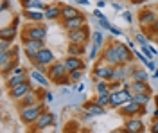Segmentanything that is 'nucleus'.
Segmentation results:
<instances>
[{
	"label": "nucleus",
	"mask_w": 158,
	"mask_h": 133,
	"mask_svg": "<svg viewBox=\"0 0 158 133\" xmlns=\"http://www.w3.org/2000/svg\"><path fill=\"white\" fill-rule=\"evenodd\" d=\"M133 99V92L129 88H124V90H117V92H110V106L117 108V106H122L124 102H128Z\"/></svg>",
	"instance_id": "nucleus-2"
},
{
	"label": "nucleus",
	"mask_w": 158,
	"mask_h": 133,
	"mask_svg": "<svg viewBox=\"0 0 158 133\" xmlns=\"http://www.w3.org/2000/svg\"><path fill=\"white\" fill-rule=\"evenodd\" d=\"M153 117H155V119H158V108H155V112H153Z\"/></svg>",
	"instance_id": "nucleus-50"
},
{
	"label": "nucleus",
	"mask_w": 158,
	"mask_h": 133,
	"mask_svg": "<svg viewBox=\"0 0 158 133\" xmlns=\"http://www.w3.org/2000/svg\"><path fill=\"white\" fill-rule=\"evenodd\" d=\"M140 49H142V54H144V56H148L149 60H153V58L156 56L155 52L151 51V45H148V43H144V45H140Z\"/></svg>",
	"instance_id": "nucleus-33"
},
{
	"label": "nucleus",
	"mask_w": 158,
	"mask_h": 133,
	"mask_svg": "<svg viewBox=\"0 0 158 133\" xmlns=\"http://www.w3.org/2000/svg\"><path fill=\"white\" fill-rule=\"evenodd\" d=\"M83 77V69H77V70L70 72V81H79Z\"/></svg>",
	"instance_id": "nucleus-34"
},
{
	"label": "nucleus",
	"mask_w": 158,
	"mask_h": 133,
	"mask_svg": "<svg viewBox=\"0 0 158 133\" xmlns=\"http://www.w3.org/2000/svg\"><path fill=\"white\" fill-rule=\"evenodd\" d=\"M104 4H106V2H104V0H99V2H97V7H102V6H104Z\"/></svg>",
	"instance_id": "nucleus-49"
},
{
	"label": "nucleus",
	"mask_w": 158,
	"mask_h": 133,
	"mask_svg": "<svg viewBox=\"0 0 158 133\" xmlns=\"http://www.w3.org/2000/svg\"><path fill=\"white\" fill-rule=\"evenodd\" d=\"M83 47H85V45H77V43H70L69 52L72 54V56H79V54L83 52Z\"/></svg>",
	"instance_id": "nucleus-32"
},
{
	"label": "nucleus",
	"mask_w": 158,
	"mask_h": 133,
	"mask_svg": "<svg viewBox=\"0 0 158 133\" xmlns=\"http://www.w3.org/2000/svg\"><path fill=\"white\" fill-rule=\"evenodd\" d=\"M142 130H144V124H142L140 119H131V121L126 123V131L138 133V131H142Z\"/></svg>",
	"instance_id": "nucleus-20"
},
{
	"label": "nucleus",
	"mask_w": 158,
	"mask_h": 133,
	"mask_svg": "<svg viewBox=\"0 0 158 133\" xmlns=\"http://www.w3.org/2000/svg\"><path fill=\"white\" fill-rule=\"evenodd\" d=\"M56 123V113L52 112H43L41 115L38 117V121H36V130H45V128H49V126H54Z\"/></svg>",
	"instance_id": "nucleus-6"
},
{
	"label": "nucleus",
	"mask_w": 158,
	"mask_h": 133,
	"mask_svg": "<svg viewBox=\"0 0 158 133\" xmlns=\"http://www.w3.org/2000/svg\"><path fill=\"white\" fill-rule=\"evenodd\" d=\"M76 2H77V0H76Z\"/></svg>",
	"instance_id": "nucleus-55"
},
{
	"label": "nucleus",
	"mask_w": 158,
	"mask_h": 133,
	"mask_svg": "<svg viewBox=\"0 0 158 133\" xmlns=\"http://www.w3.org/2000/svg\"><path fill=\"white\" fill-rule=\"evenodd\" d=\"M97 52H99V45H95V43H94V45H92V49H90L88 58H90V60H95V58H97Z\"/></svg>",
	"instance_id": "nucleus-36"
},
{
	"label": "nucleus",
	"mask_w": 158,
	"mask_h": 133,
	"mask_svg": "<svg viewBox=\"0 0 158 133\" xmlns=\"http://www.w3.org/2000/svg\"><path fill=\"white\" fill-rule=\"evenodd\" d=\"M153 27H155V31L158 32V20H156V23H155V25H153Z\"/></svg>",
	"instance_id": "nucleus-52"
},
{
	"label": "nucleus",
	"mask_w": 158,
	"mask_h": 133,
	"mask_svg": "<svg viewBox=\"0 0 158 133\" xmlns=\"http://www.w3.org/2000/svg\"><path fill=\"white\" fill-rule=\"evenodd\" d=\"M23 81H27V76L25 74H18V76H11L9 79H7V85H9V88H11V86H16V85H20V83H23Z\"/></svg>",
	"instance_id": "nucleus-27"
},
{
	"label": "nucleus",
	"mask_w": 158,
	"mask_h": 133,
	"mask_svg": "<svg viewBox=\"0 0 158 133\" xmlns=\"http://www.w3.org/2000/svg\"><path fill=\"white\" fill-rule=\"evenodd\" d=\"M133 101H137L138 104L146 106L149 102V94H133Z\"/></svg>",
	"instance_id": "nucleus-29"
},
{
	"label": "nucleus",
	"mask_w": 158,
	"mask_h": 133,
	"mask_svg": "<svg viewBox=\"0 0 158 133\" xmlns=\"http://www.w3.org/2000/svg\"><path fill=\"white\" fill-rule=\"evenodd\" d=\"M9 45H13V41H9V40H2V41H0V51H2V52H6Z\"/></svg>",
	"instance_id": "nucleus-38"
},
{
	"label": "nucleus",
	"mask_w": 158,
	"mask_h": 133,
	"mask_svg": "<svg viewBox=\"0 0 158 133\" xmlns=\"http://www.w3.org/2000/svg\"><path fill=\"white\" fill-rule=\"evenodd\" d=\"M99 25L104 27V29H110V22L106 20V18H101V20H99Z\"/></svg>",
	"instance_id": "nucleus-40"
},
{
	"label": "nucleus",
	"mask_w": 158,
	"mask_h": 133,
	"mask_svg": "<svg viewBox=\"0 0 158 133\" xmlns=\"http://www.w3.org/2000/svg\"><path fill=\"white\" fill-rule=\"evenodd\" d=\"M85 112L88 117H94V115H102L104 113V106H101L99 102H94V104H86Z\"/></svg>",
	"instance_id": "nucleus-18"
},
{
	"label": "nucleus",
	"mask_w": 158,
	"mask_h": 133,
	"mask_svg": "<svg viewBox=\"0 0 158 133\" xmlns=\"http://www.w3.org/2000/svg\"><path fill=\"white\" fill-rule=\"evenodd\" d=\"M133 81H148V72L142 69H135L133 72Z\"/></svg>",
	"instance_id": "nucleus-28"
},
{
	"label": "nucleus",
	"mask_w": 158,
	"mask_h": 133,
	"mask_svg": "<svg viewBox=\"0 0 158 133\" xmlns=\"http://www.w3.org/2000/svg\"><path fill=\"white\" fill-rule=\"evenodd\" d=\"M65 65H67V69H69V72H72V70H77V69H83V61L79 60L77 56H69V58L65 60Z\"/></svg>",
	"instance_id": "nucleus-17"
},
{
	"label": "nucleus",
	"mask_w": 158,
	"mask_h": 133,
	"mask_svg": "<svg viewBox=\"0 0 158 133\" xmlns=\"http://www.w3.org/2000/svg\"><path fill=\"white\" fill-rule=\"evenodd\" d=\"M156 104H158V95H156Z\"/></svg>",
	"instance_id": "nucleus-53"
},
{
	"label": "nucleus",
	"mask_w": 158,
	"mask_h": 133,
	"mask_svg": "<svg viewBox=\"0 0 158 133\" xmlns=\"http://www.w3.org/2000/svg\"><path fill=\"white\" fill-rule=\"evenodd\" d=\"M63 23H65V29H69V31H77V29L86 27V25H85L86 20H85V16H81V15L74 16V18H69V20H65Z\"/></svg>",
	"instance_id": "nucleus-10"
},
{
	"label": "nucleus",
	"mask_w": 158,
	"mask_h": 133,
	"mask_svg": "<svg viewBox=\"0 0 158 133\" xmlns=\"http://www.w3.org/2000/svg\"><path fill=\"white\" fill-rule=\"evenodd\" d=\"M7 2H11V0H7Z\"/></svg>",
	"instance_id": "nucleus-54"
},
{
	"label": "nucleus",
	"mask_w": 158,
	"mask_h": 133,
	"mask_svg": "<svg viewBox=\"0 0 158 133\" xmlns=\"http://www.w3.org/2000/svg\"><path fill=\"white\" fill-rule=\"evenodd\" d=\"M151 131H153V133H158V119H155V124H153Z\"/></svg>",
	"instance_id": "nucleus-46"
},
{
	"label": "nucleus",
	"mask_w": 158,
	"mask_h": 133,
	"mask_svg": "<svg viewBox=\"0 0 158 133\" xmlns=\"http://www.w3.org/2000/svg\"><path fill=\"white\" fill-rule=\"evenodd\" d=\"M41 104H31V106H23L22 112H20V117L25 124H32L38 121V117L41 115Z\"/></svg>",
	"instance_id": "nucleus-1"
},
{
	"label": "nucleus",
	"mask_w": 158,
	"mask_h": 133,
	"mask_svg": "<svg viewBox=\"0 0 158 133\" xmlns=\"http://www.w3.org/2000/svg\"><path fill=\"white\" fill-rule=\"evenodd\" d=\"M113 67L111 65H106V67H97L95 69V77H99V79H108V81H111V77H113Z\"/></svg>",
	"instance_id": "nucleus-13"
},
{
	"label": "nucleus",
	"mask_w": 158,
	"mask_h": 133,
	"mask_svg": "<svg viewBox=\"0 0 158 133\" xmlns=\"http://www.w3.org/2000/svg\"><path fill=\"white\" fill-rule=\"evenodd\" d=\"M129 90L133 94H149V86L146 85V81H133Z\"/></svg>",
	"instance_id": "nucleus-21"
},
{
	"label": "nucleus",
	"mask_w": 158,
	"mask_h": 133,
	"mask_svg": "<svg viewBox=\"0 0 158 133\" xmlns=\"http://www.w3.org/2000/svg\"><path fill=\"white\" fill-rule=\"evenodd\" d=\"M122 18L128 22V23H129L131 20H133V16H131V13H129V11H124V13H122Z\"/></svg>",
	"instance_id": "nucleus-41"
},
{
	"label": "nucleus",
	"mask_w": 158,
	"mask_h": 133,
	"mask_svg": "<svg viewBox=\"0 0 158 133\" xmlns=\"http://www.w3.org/2000/svg\"><path fill=\"white\" fill-rule=\"evenodd\" d=\"M67 74H70V72H69V69H67L65 61H63V63H56V65H52V67L49 69V79H50V81L69 83V79H67Z\"/></svg>",
	"instance_id": "nucleus-3"
},
{
	"label": "nucleus",
	"mask_w": 158,
	"mask_h": 133,
	"mask_svg": "<svg viewBox=\"0 0 158 133\" xmlns=\"http://www.w3.org/2000/svg\"><path fill=\"white\" fill-rule=\"evenodd\" d=\"M79 11L76 7H70V6H65L63 9H61V16H63V20H69V18H74V16H77Z\"/></svg>",
	"instance_id": "nucleus-26"
},
{
	"label": "nucleus",
	"mask_w": 158,
	"mask_h": 133,
	"mask_svg": "<svg viewBox=\"0 0 158 133\" xmlns=\"http://www.w3.org/2000/svg\"><path fill=\"white\" fill-rule=\"evenodd\" d=\"M31 77L38 83V85H41V86H49V79H47V77H45V74H43L41 70H38V69L31 74Z\"/></svg>",
	"instance_id": "nucleus-22"
},
{
	"label": "nucleus",
	"mask_w": 158,
	"mask_h": 133,
	"mask_svg": "<svg viewBox=\"0 0 158 133\" xmlns=\"http://www.w3.org/2000/svg\"><path fill=\"white\" fill-rule=\"evenodd\" d=\"M133 72H135V67H131V70L124 69V67H117V69L113 70V77H111V81H113V83H122V81H126L129 74L133 76Z\"/></svg>",
	"instance_id": "nucleus-11"
},
{
	"label": "nucleus",
	"mask_w": 158,
	"mask_h": 133,
	"mask_svg": "<svg viewBox=\"0 0 158 133\" xmlns=\"http://www.w3.org/2000/svg\"><path fill=\"white\" fill-rule=\"evenodd\" d=\"M110 32H111V34H115V36H120V34H122V32L118 31L117 27H113V25H110Z\"/></svg>",
	"instance_id": "nucleus-43"
},
{
	"label": "nucleus",
	"mask_w": 158,
	"mask_h": 133,
	"mask_svg": "<svg viewBox=\"0 0 158 133\" xmlns=\"http://www.w3.org/2000/svg\"><path fill=\"white\" fill-rule=\"evenodd\" d=\"M58 16H61V7H58V6H49L47 11H45V18L47 20H54Z\"/></svg>",
	"instance_id": "nucleus-24"
},
{
	"label": "nucleus",
	"mask_w": 158,
	"mask_h": 133,
	"mask_svg": "<svg viewBox=\"0 0 158 133\" xmlns=\"http://www.w3.org/2000/svg\"><path fill=\"white\" fill-rule=\"evenodd\" d=\"M140 23L142 25H155L156 23V13L155 11H142L140 13Z\"/></svg>",
	"instance_id": "nucleus-15"
},
{
	"label": "nucleus",
	"mask_w": 158,
	"mask_h": 133,
	"mask_svg": "<svg viewBox=\"0 0 158 133\" xmlns=\"http://www.w3.org/2000/svg\"><path fill=\"white\" fill-rule=\"evenodd\" d=\"M153 77H155V79H158V69L155 70V74H153Z\"/></svg>",
	"instance_id": "nucleus-51"
},
{
	"label": "nucleus",
	"mask_w": 158,
	"mask_h": 133,
	"mask_svg": "<svg viewBox=\"0 0 158 133\" xmlns=\"http://www.w3.org/2000/svg\"><path fill=\"white\" fill-rule=\"evenodd\" d=\"M69 40H70V43L85 45V43L88 41V31H86V27H83V29H77V31H70Z\"/></svg>",
	"instance_id": "nucleus-8"
},
{
	"label": "nucleus",
	"mask_w": 158,
	"mask_h": 133,
	"mask_svg": "<svg viewBox=\"0 0 158 133\" xmlns=\"http://www.w3.org/2000/svg\"><path fill=\"white\" fill-rule=\"evenodd\" d=\"M7 9H9V2L4 0V2H2V11H7Z\"/></svg>",
	"instance_id": "nucleus-47"
},
{
	"label": "nucleus",
	"mask_w": 158,
	"mask_h": 133,
	"mask_svg": "<svg viewBox=\"0 0 158 133\" xmlns=\"http://www.w3.org/2000/svg\"><path fill=\"white\" fill-rule=\"evenodd\" d=\"M18 74H23V69L22 67H16V69L11 70V76H18Z\"/></svg>",
	"instance_id": "nucleus-42"
},
{
	"label": "nucleus",
	"mask_w": 158,
	"mask_h": 133,
	"mask_svg": "<svg viewBox=\"0 0 158 133\" xmlns=\"http://www.w3.org/2000/svg\"><path fill=\"white\" fill-rule=\"evenodd\" d=\"M95 90H97L99 95H108L111 90H110V86L106 83H97V86H95Z\"/></svg>",
	"instance_id": "nucleus-31"
},
{
	"label": "nucleus",
	"mask_w": 158,
	"mask_h": 133,
	"mask_svg": "<svg viewBox=\"0 0 158 133\" xmlns=\"http://www.w3.org/2000/svg\"><path fill=\"white\" fill-rule=\"evenodd\" d=\"M15 36H16V27H15V25H11V27H2V29H0V40L13 41Z\"/></svg>",
	"instance_id": "nucleus-19"
},
{
	"label": "nucleus",
	"mask_w": 158,
	"mask_h": 133,
	"mask_svg": "<svg viewBox=\"0 0 158 133\" xmlns=\"http://www.w3.org/2000/svg\"><path fill=\"white\" fill-rule=\"evenodd\" d=\"M148 69L155 72V70H156V63H155V61H149V63H148Z\"/></svg>",
	"instance_id": "nucleus-45"
},
{
	"label": "nucleus",
	"mask_w": 158,
	"mask_h": 133,
	"mask_svg": "<svg viewBox=\"0 0 158 133\" xmlns=\"http://www.w3.org/2000/svg\"><path fill=\"white\" fill-rule=\"evenodd\" d=\"M22 6H23L25 9H32V7H36V9H47L41 0H23Z\"/></svg>",
	"instance_id": "nucleus-25"
},
{
	"label": "nucleus",
	"mask_w": 158,
	"mask_h": 133,
	"mask_svg": "<svg viewBox=\"0 0 158 133\" xmlns=\"http://www.w3.org/2000/svg\"><path fill=\"white\" fill-rule=\"evenodd\" d=\"M29 92H31L29 79H27V81H23V83H20V85H16V86H11V90H9V94H11V97H13V99H22L25 94H29Z\"/></svg>",
	"instance_id": "nucleus-7"
},
{
	"label": "nucleus",
	"mask_w": 158,
	"mask_h": 133,
	"mask_svg": "<svg viewBox=\"0 0 158 133\" xmlns=\"http://www.w3.org/2000/svg\"><path fill=\"white\" fill-rule=\"evenodd\" d=\"M104 60H106L110 65H115V67L122 65L120 58H118V52H117V49H115V45H111L110 49H106V52H104Z\"/></svg>",
	"instance_id": "nucleus-12"
},
{
	"label": "nucleus",
	"mask_w": 158,
	"mask_h": 133,
	"mask_svg": "<svg viewBox=\"0 0 158 133\" xmlns=\"http://www.w3.org/2000/svg\"><path fill=\"white\" fill-rule=\"evenodd\" d=\"M115 49H117V52H118V58H120L122 65L131 60V52H129V49L124 45V43H115Z\"/></svg>",
	"instance_id": "nucleus-16"
},
{
	"label": "nucleus",
	"mask_w": 158,
	"mask_h": 133,
	"mask_svg": "<svg viewBox=\"0 0 158 133\" xmlns=\"http://www.w3.org/2000/svg\"><path fill=\"white\" fill-rule=\"evenodd\" d=\"M135 40L138 41V45H144V43H148V38L144 36V34H137V38Z\"/></svg>",
	"instance_id": "nucleus-39"
},
{
	"label": "nucleus",
	"mask_w": 158,
	"mask_h": 133,
	"mask_svg": "<svg viewBox=\"0 0 158 133\" xmlns=\"http://www.w3.org/2000/svg\"><path fill=\"white\" fill-rule=\"evenodd\" d=\"M99 104H101V106H108L110 104V94L108 95H99Z\"/></svg>",
	"instance_id": "nucleus-37"
},
{
	"label": "nucleus",
	"mask_w": 158,
	"mask_h": 133,
	"mask_svg": "<svg viewBox=\"0 0 158 133\" xmlns=\"http://www.w3.org/2000/svg\"><path fill=\"white\" fill-rule=\"evenodd\" d=\"M77 4H81V6H88V0H77Z\"/></svg>",
	"instance_id": "nucleus-48"
},
{
	"label": "nucleus",
	"mask_w": 158,
	"mask_h": 133,
	"mask_svg": "<svg viewBox=\"0 0 158 133\" xmlns=\"http://www.w3.org/2000/svg\"><path fill=\"white\" fill-rule=\"evenodd\" d=\"M54 61V54L49 51V49H41V51L38 52V56H36V61H34V65L36 63H41V65H49V63Z\"/></svg>",
	"instance_id": "nucleus-14"
},
{
	"label": "nucleus",
	"mask_w": 158,
	"mask_h": 133,
	"mask_svg": "<svg viewBox=\"0 0 158 133\" xmlns=\"http://www.w3.org/2000/svg\"><path fill=\"white\" fill-rule=\"evenodd\" d=\"M23 15H25L27 20H32V22H41L45 18V13H41V11H32V9H27Z\"/></svg>",
	"instance_id": "nucleus-23"
},
{
	"label": "nucleus",
	"mask_w": 158,
	"mask_h": 133,
	"mask_svg": "<svg viewBox=\"0 0 158 133\" xmlns=\"http://www.w3.org/2000/svg\"><path fill=\"white\" fill-rule=\"evenodd\" d=\"M122 113L124 115H138V113H144V106L131 99V101L122 104Z\"/></svg>",
	"instance_id": "nucleus-9"
},
{
	"label": "nucleus",
	"mask_w": 158,
	"mask_h": 133,
	"mask_svg": "<svg viewBox=\"0 0 158 133\" xmlns=\"http://www.w3.org/2000/svg\"><path fill=\"white\" fill-rule=\"evenodd\" d=\"M94 16H95V18H97V20H101V18H104V15H102V13H101V11H94Z\"/></svg>",
	"instance_id": "nucleus-44"
},
{
	"label": "nucleus",
	"mask_w": 158,
	"mask_h": 133,
	"mask_svg": "<svg viewBox=\"0 0 158 133\" xmlns=\"http://www.w3.org/2000/svg\"><path fill=\"white\" fill-rule=\"evenodd\" d=\"M45 36H47V29H45V25L29 27L27 31L23 32V38H25V41H29V40H45Z\"/></svg>",
	"instance_id": "nucleus-5"
},
{
	"label": "nucleus",
	"mask_w": 158,
	"mask_h": 133,
	"mask_svg": "<svg viewBox=\"0 0 158 133\" xmlns=\"http://www.w3.org/2000/svg\"><path fill=\"white\" fill-rule=\"evenodd\" d=\"M43 45H45V40H29V41H25V54H27V58H29L32 63L36 61V56H38V52L43 49Z\"/></svg>",
	"instance_id": "nucleus-4"
},
{
	"label": "nucleus",
	"mask_w": 158,
	"mask_h": 133,
	"mask_svg": "<svg viewBox=\"0 0 158 133\" xmlns=\"http://www.w3.org/2000/svg\"><path fill=\"white\" fill-rule=\"evenodd\" d=\"M34 101H36V94L29 92V94H25V95L22 97V106H31Z\"/></svg>",
	"instance_id": "nucleus-30"
},
{
	"label": "nucleus",
	"mask_w": 158,
	"mask_h": 133,
	"mask_svg": "<svg viewBox=\"0 0 158 133\" xmlns=\"http://www.w3.org/2000/svg\"><path fill=\"white\" fill-rule=\"evenodd\" d=\"M102 41H104V36H102V32L95 31V32H94V43L101 47V45H102Z\"/></svg>",
	"instance_id": "nucleus-35"
}]
</instances>
